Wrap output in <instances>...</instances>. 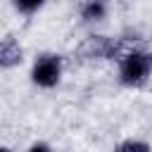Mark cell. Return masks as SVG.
I'll list each match as a JSON object with an SVG mask.
<instances>
[{"label": "cell", "mask_w": 152, "mask_h": 152, "mask_svg": "<svg viewBox=\"0 0 152 152\" xmlns=\"http://www.w3.org/2000/svg\"><path fill=\"white\" fill-rule=\"evenodd\" d=\"M31 150H33V152H38V150H50V145H45V142H33Z\"/></svg>", "instance_id": "7"}, {"label": "cell", "mask_w": 152, "mask_h": 152, "mask_svg": "<svg viewBox=\"0 0 152 152\" xmlns=\"http://www.w3.org/2000/svg\"><path fill=\"white\" fill-rule=\"evenodd\" d=\"M119 152H131V150H140V152H147L150 150V142H142V140H124L116 145Z\"/></svg>", "instance_id": "5"}, {"label": "cell", "mask_w": 152, "mask_h": 152, "mask_svg": "<svg viewBox=\"0 0 152 152\" xmlns=\"http://www.w3.org/2000/svg\"><path fill=\"white\" fill-rule=\"evenodd\" d=\"M107 17V0H86L81 7V19L83 21H102Z\"/></svg>", "instance_id": "4"}, {"label": "cell", "mask_w": 152, "mask_h": 152, "mask_svg": "<svg viewBox=\"0 0 152 152\" xmlns=\"http://www.w3.org/2000/svg\"><path fill=\"white\" fill-rule=\"evenodd\" d=\"M14 2V7L19 10V12H24V14H33L45 0H12Z\"/></svg>", "instance_id": "6"}, {"label": "cell", "mask_w": 152, "mask_h": 152, "mask_svg": "<svg viewBox=\"0 0 152 152\" xmlns=\"http://www.w3.org/2000/svg\"><path fill=\"white\" fill-rule=\"evenodd\" d=\"M21 59H24V48L19 45V40L12 36L0 38V69H14L21 64Z\"/></svg>", "instance_id": "3"}, {"label": "cell", "mask_w": 152, "mask_h": 152, "mask_svg": "<svg viewBox=\"0 0 152 152\" xmlns=\"http://www.w3.org/2000/svg\"><path fill=\"white\" fill-rule=\"evenodd\" d=\"M62 57L57 52H40L31 66V81L38 88H55L62 78Z\"/></svg>", "instance_id": "2"}, {"label": "cell", "mask_w": 152, "mask_h": 152, "mask_svg": "<svg viewBox=\"0 0 152 152\" xmlns=\"http://www.w3.org/2000/svg\"><path fill=\"white\" fill-rule=\"evenodd\" d=\"M152 74V52L142 48H131L119 57V81L128 88H140Z\"/></svg>", "instance_id": "1"}]
</instances>
